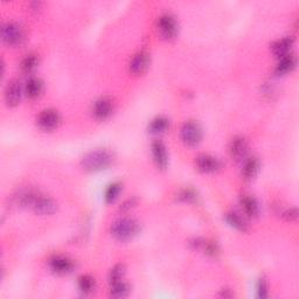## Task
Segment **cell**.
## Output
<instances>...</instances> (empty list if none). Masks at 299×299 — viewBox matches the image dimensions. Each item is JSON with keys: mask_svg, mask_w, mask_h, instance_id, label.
Wrapping results in <instances>:
<instances>
[{"mask_svg": "<svg viewBox=\"0 0 299 299\" xmlns=\"http://www.w3.org/2000/svg\"><path fill=\"white\" fill-rule=\"evenodd\" d=\"M113 157L110 151L98 149L84 155L81 165L87 171H101L111 165Z\"/></svg>", "mask_w": 299, "mask_h": 299, "instance_id": "cell-1", "label": "cell"}, {"mask_svg": "<svg viewBox=\"0 0 299 299\" xmlns=\"http://www.w3.org/2000/svg\"><path fill=\"white\" fill-rule=\"evenodd\" d=\"M139 230V223L132 217H122L111 226V234L119 241H126L133 237Z\"/></svg>", "mask_w": 299, "mask_h": 299, "instance_id": "cell-2", "label": "cell"}, {"mask_svg": "<svg viewBox=\"0 0 299 299\" xmlns=\"http://www.w3.org/2000/svg\"><path fill=\"white\" fill-rule=\"evenodd\" d=\"M24 29L15 21H6L2 26V39L10 46L20 45L24 41Z\"/></svg>", "mask_w": 299, "mask_h": 299, "instance_id": "cell-3", "label": "cell"}, {"mask_svg": "<svg viewBox=\"0 0 299 299\" xmlns=\"http://www.w3.org/2000/svg\"><path fill=\"white\" fill-rule=\"evenodd\" d=\"M181 139L187 145H196L201 141L202 130L201 126L194 121H188L181 126Z\"/></svg>", "mask_w": 299, "mask_h": 299, "instance_id": "cell-4", "label": "cell"}, {"mask_svg": "<svg viewBox=\"0 0 299 299\" xmlns=\"http://www.w3.org/2000/svg\"><path fill=\"white\" fill-rule=\"evenodd\" d=\"M158 31L165 39H172L178 31L176 20L171 13H164L158 18Z\"/></svg>", "mask_w": 299, "mask_h": 299, "instance_id": "cell-5", "label": "cell"}, {"mask_svg": "<svg viewBox=\"0 0 299 299\" xmlns=\"http://www.w3.org/2000/svg\"><path fill=\"white\" fill-rule=\"evenodd\" d=\"M36 122L41 129L49 131V130L55 129L60 123V115L55 109H46L37 116Z\"/></svg>", "mask_w": 299, "mask_h": 299, "instance_id": "cell-6", "label": "cell"}, {"mask_svg": "<svg viewBox=\"0 0 299 299\" xmlns=\"http://www.w3.org/2000/svg\"><path fill=\"white\" fill-rule=\"evenodd\" d=\"M229 153L231 158L237 160V162L246 159L248 153V142L246 138L242 136L233 138L229 145Z\"/></svg>", "mask_w": 299, "mask_h": 299, "instance_id": "cell-7", "label": "cell"}, {"mask_svg": "<svg viewBox=\"0 0 299 299\" xmlns=\"http://www.w3.org/2000/svg\"><path fill=\"white\" fill-rule=\"evenodd\" d=\"M31 207L39 214H53L56 210V204L52 197L36 194Z\"/></svg>", "mask_w": 299, "mask_h": 299, "instance_id": "cell-8", "label": "cell"}, {"mask_svg": "<svg viewBox=\"0 0 299 299\" xmlns=\"http://www.w3.org/2000/svg\"><path fill=\"white\" fill-rule=\"evenodd\" d=\"M49 267L52 271L58 273V275H65V273H69L73 270L74 263L68 257L56 255L49 260Z\"/></svg>", "mask_w": 299, "mask_h": 299, "instance_id": "cell-9", "label": "cell"}, {"mask_svg": "<svg viewBox=\"0 0 299 299\" xmlns=\"http://www.w3.org/2000/svg\"><path fill=\"white\" fill-rule=\"evenodd\" d=\"M21 92H23V89H21V83L18 79L8 81L5 88V101L7 105L14 107V105L18 104L21 98Z\"/></svg>", "mask_w": 299, "mask_h": 299, "instance_id": "cell-10", "label": "cell"}, {"mask_svg": "<svg viewBox=\"0 0 299 299\" xmlns=\"http://www.w3.org/2000/svg\"><path fill=\"white\" fill-rule=\"evenodd\" d=\"M196 167L199 168L202 172H215L218 168L221 167V163L217 158L214 157V155L202 153L200 155H197V158L195 160Z\"/></svg>", "mask_w": 299, "mask_h": 299, "instance_id": "cell-11", "label": "cell"}, {"mask_svg": "<svg viewBox=\"0 0 299 299\" xmlns=\"http://www.w3.org/2000/svg\"><path fill=\"white\" fill-rule=\"evenodd\" d=\"M112 108V101L108 97H102L95 102L94 108H92V112H94V115L98 119H105L107 117L111 115Z\"/></svg>", "mask_w": 299, "mask_h": 299, "instance_id": "cell-12", "label": "cell"}, {"mask_svg": "<svg viewBox=\"0 0 299 299\" xmlns=\"http://www.w3.org/2000/svg\"><path fill=\"white\" fill-rule=\"evenodd\" d=\"M149 61H150L149 54L144 52V50L138 52L136 55L132 57V60L130 61L129 65L130 71L133 74H142L143 71H145L147 66H149Z\"/></svg>", "mask_w": 299, "mask_h": 299, "instance_id": "cell-13", "label": "cell"}, {"mask_svg": "<svg viewBox=\"0 0 299 299\" xmlns=\"http://www.w3.org/2000/svg\"><path fill=\"white\" fill-rule=\"evenodd\" d=\"M151 149H152V154L155 164H157L160 168H165L167 166L168 159L166 147L164 145V143L162 141H154L152 143V145H151Z\"/></svg>", "mask_w": 299, "mask_h": 299, "instance_id": "cell-14", "label": "cell"}, {"mask_svg": "<svg viewBox=\"0 0 299 299\" xmlns=\"http://www.w3.org/2000/svg\"><path fill=\"white\" fill-rule=\"evenodd\" d=\"M293 42H294V39L292 36H285V37H282V39L280 40H276L271 45L272 53L278 57L286 55V54H289L290 49H291Z\"/></svg>", "mask_w": 299, "mask_h": 299, "instance_id": "cell-15", "label": "cell"}, {"mask_svg": "<svg viewBox=\"0 0 299 299\" xmlns=\"http://www.w3.org/2000/svg\"><path fill=\"white\" fill-rule=\"evenodd\" d=\"M240 202H241L244 213H246L248 216L255 217L258 215L260 205L254 196H251L249 194H243L241 196V199H240Z\"/></svg>", "mask_w": 299, "mask_h": 299, "instance_id": "cell-16", "label": "cell"}, {"mask_svg": "<svg viewBox=\"0 0 299 299\" xmlns=\"http://www.w3.org/2000/svg\"><path fill=\"white\" fill-rule=\"evenodd\" d=\"M296 56L293 55V54H286V55L280 57V61L277 63L276 66V74L278 75H283L289 73V71H291L294 67H296Z\"/></svg>", "mask_w": 299, "mask_h": 299, "instance_id": "cell-17", "label": "cell"}, {"mask_svg": "<svg viewBox=\"0 0 299 299\" xmlns=\"http://www.w3.org/2000/svg\"><path fill=\"white\" fill-rule=\"evenodd\" d=\"M42 89H44V83L37 77H31L25 84V92L29 98H36L37 96H40Z\"/></svg>", "mask_w": 299, "mask_h": 299, "instance_id": "cell-18", "label": "cell"}, {"mask_svg": "<svg viewBox=\"0 0 299 299\" xmlns=\"http://www.w3.org/2000/svg\"><path fill=\"white\" fill-rule=\"evenodd\" d=\"M260 160L256 157H250L244 162L242 174L246 179H252L258 172Z\"/></svg>", "mask_w": 299, "mask_h": 299, "instance_id": "cell-19", "label": "cell"}, {"mask_svg": "<svg viewBox=\"0 0 299 299\" xmlns=\"http://www.w3.org/2000/svg\"><path fill=\"white\" fill-rule=\"evenodd\" d=\"M226 221L229 223L230 226H233L234 228H236L241 231L248 230V222L240 215L236 212H228L225 215Z\"/></svg>", "mask_w": 299, "mask_h": 299, "instance_id": "cell-20", "label": "cell"}, {"mask_svg": "<svg viewBox=\"0 0 299 299\" xmlns=\"http://www.w3.org/2000/svg\"><path fill=\"white\" fill-rule=\"evenodd\" d=\"M168 125H170V122H168L166 117L158 116L151 122L149 125V130L152 133H162L168 128Z\"/></svg>", "mask_w": 299, "mask_h": 299, "instance_id": "cell-21", "label": "cell"}, {"mask_svg": "<svg viewBox=\"0 0 299 299\" xmlns=\"http://www.w3.org/2000/svg\"><path fill=\"white\" fill-rule=\"evenodd\" d=\"M37 62H39V58H37V55L35 54H27L26 56L23 58V61L20 63V68L24 73H32L33 70L36 68Z\"/></svg>", "mask_w": 299, "mask_h": 299, "instance_id": "cell-22", "label": "cell"}, {"mask_svg": "<svg viewBox=\"0 0 299 299\" xmlns=\"http://www.w3.org/2000/svg\"><path fill=\"white\" fill-rule=\"evenodd\" d=\"M78 289L82 293H91L95 289V280L89 275H82L78 278Z\"/></svg>", "mask_w": 299, "mask_h": 299, "instance_id": "cell-23", "label": "cell"}, {"mask_svg": "<svg viewBox=\"0 0 299 299\" xmlns=\"http://www.w3.org/2000/svg\"><path fill=\"white\" fill-rule=\"evenodd\" d=\"M130 290L131 289H130L129 284L124 283L123 281H119L117 282V283L112 284L110 294L115 298H124L130 293Z\"/></svg>", "mask_w": 299, "mask_h": 299, "instance_id": "cell-24", "label": "cell"}, {"mask_svg": "<svg viewBox=\"0 0 299 299\" xmlns=\"http://www.w3.org/2000/svg\"><path fill=\"white\" fill-rule=\"evenodd\" d=\"M121 189H122V185H121V183H118V181H116V183H112V184L109 185L104 192L105 201L112 202L117 196H118Z\"/></svg>", "mask_w": 299, "mask_h": 299, "instance_id": "cell-25", "label": "cell"}, {"mask_svg": "<svg viewBox=\"0 0 299 299\" xmlns=\"http://www.w3.org/2000/svg\"><path fill=\"white\" fill-rule=\"evenodd\" d=\"M124 273H125V267L123 264H117L113 267L110 273H109V281H110V283H117V282L122 281V278L124 277Z\"/></svg>", "mask_w": 299, "mask_h": 299, "instance_id": "cell-26", "label": "cell"}, {"mask_svg": "<svg viewBox=\"0 0 299 299\" xmlns=\"http://www.w3.org/2000/svg\"><path fill=\"white\" fill-rule=\"evenodd\" d=\"M257 296L260 298H267L268 297V283L267 280L262 277L257 283Z\"/></svg>", "mask_w": 299, "mask_h": 299, "instance_id": "cell-27", "label": "cell"}, {"mask_svg": "<svg viewBox=\"0 0 299 299\" xmlns=\"http://www.w3.org/2000/svg\"><path fill=\"white\" fill-rule=\"evenodd\" d=\"M196 194L193 189H183L179 194H178V199L183 200V201H193L195 200Z\"/></svg>", "mask_w": 299, "mask_h": 299, "instance_id": "cell-28", "label": "cell"}, {"mask_svg": "<svg viewBox=\"0 0 299 299\" xmlns=\"http://www.w3.org/2000/svg\"><path fill=\"white\" fill-rule=\"evenodd\" d=\"M282 216H283L284 218H286V220H289V221H293V220H296L297 216H298V212H297V208H288V209H285L283 213H282Z\"/></svg>", "mask_w": 299, "mask_h": 299, "instance_id": "cell-29", "label": "cell"}, {"mask_svg": "<svg viewBox=\"0 0 299 299\" xmlns=\"http://www.w3.org/2000/svg\"><path fill=\"white\" fill-rule=\"evenodd\" d=\"M133 204H134V199H133V197H132V199H128L126 201H124L123 204H122L121 210H126V209L131 208Z\"/></svg>", "mask_w": 299, "mask_h": 299, "instance_id": "cell-30", "label": "cell"}]
</instances>
